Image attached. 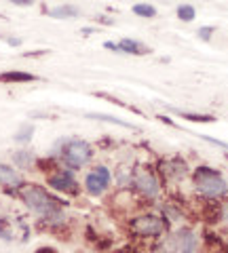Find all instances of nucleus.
I'll use <instances>...</instances> for the list:
<instances>
[{"instance_id":"obj_1","label":"nucleus","mask_w":228,"mask_h":253,"mask_svg":"<svg viewBox=\"0 0 228 253\" xmlns=\"http://www.w3.org/2000/svg\"><path fill=\"white\" fill-rule=\"evenodd\" d=\"M23 201H26V205L30 209H32L36 215H41L45 219L49 221H59L61 217V205L59 201H55L53 196L46 192V190H43L41 186H28L23 188Z\"/></svg>"},{"instance_id":"obj_2","label":"nucleus","mask_w":228,"mask_h":253,"mask_svg":"<svg viewBox=\"0 0 228 253\" xmlns=\"http://www.w3.org/2000/svg\"><path fill=\"white\" fill-rule=\"evenodd\" d=\"M194 186L199 192L209 196V199H216V196H222L226 192L224 179L216 171H211L207 167H199L194 171Z\"/></svg>"},{"instance_id":"obj_3","label":"nucleus","mask_w":228,"mask_h":253,"mask_svg":"<svg viewBox=\"0 0 228 253\" xmlns=\"http://www.w3.org/2000/svg\"><path fill=\"white\" fill-rule=\"evenodd\" d=\"M91 154H93V150L91 146L87 144V141H83V139H72V141H68L66 148H64V158H66V163L70 165V167H83V165H87L91 161Z\"/></svg>"},{"instance_id":"obj_4","label":"nucleus","mask_w":228,"mask_h":253,"mask_svg":"<svg viewBox=\"0 0 228 253\" xmlns=\"http://www.w3.org/2000/svg\"><path fill=\"white\" fill-rule=\"evenodd\" d=\"M131 230L139 234V236H159L167 230V224L161 219V217H154V215H141L136 217L131 221Z\"/></svg>"},{"instance_id":"obj_5","label":"nucleus","mask_w":228,"mask_h":253,"mask_svg":"<svg viewBox=\"0 0 228 253\" xmlns=\"http://www.w3.org/2000/svg\"><path fill=\"white\" fill-rule=\"evenodd\" d=\"M133 181H136V186L139 188V192H141V194L150 196V199L159 194V181L154 179V175H152L150 171L137 169V171H136V177H133Z\"/></svg>"},{"instance_id":"obj_6","label":"nucleus","mask_w":228,"mask_h":253,"mask_svg":"<svg viewBox=\"0 0 228 253\" xmlns=\"http://www.w3.org/2000/svg\"><path fill=\"white\" fill-rule=\"evenodd\" d=\"M110 184V171L106 167H97L87 175V190L91 194H101Z\"/></svg>"},{"instance_id":"obj_7","label":"nucleus","mask_w":228,"mask_h":253,"mask_svg":"<svg viewBox=\"0 0 228 253\" xmlns=\"http://www.w3.org/2000/svg\"><path fill=\"white\" fill-rule=\"evenodd\" d=\"M106 49H112L116 53H131V55H144L148 53V49L137 41H129V38H123L121 42H106Z\"/></svg>"},{"instance_id":"obj_8","label":"nucleus","mask_w":228,"mask_h":253,"mask_svg":"<svg viewBox=\"0 0 228 253\" xmlns=\"http://www.w3.org/2000/svg\"><path fill=\"white\" fill-rule=\"evenodd\" d=\"M49 184L55 188V190H61V192H76V179L72 177V173L70 171H61L57 173L55 177H51Z\"/></svg>"},{"instance_id":"obj_9","label":"nucleus","mask_w":228,"mask_h":253,"mask_svg":"<svg viewBox=\"0 0 228 253\" xmlns=\"http://www.w3.org/2000/svg\"><path fill=\"white\" fill-rule=\"evenodd\" d=\"M0 184L9 186V188H17V186H21V175L15 169L0 163Z\"/></svg>"},{"instance_id":"obj_10","label":"nucleus","mask_w":228,"mask_h":253,"mask_svg":"<svg viewBox=\"0 0 228 253\" xmlns=\"http://www.w3.org/2000/svg\"><path fill=\"white\" fill-rule=\"evenodd\" d=\"M30 81H36V76L30 74V72H4V74H0V83H30Z\"/></svg>"},{"instance_id":"obj_11","label":"nucleus","mask_w":228,"mask_h":253,"mask_svg":"<svg viewBox=\"0 0 228 253\" xmlns=\"http://www.w3.org/2000/svg\"><path fill=\"white\" fill-rule=\"evenodd\" d=\"M51 17H57V19H68V17H76L78 9L72 4H61V6H55V9L49 11Z\"/></svg>"},{"instance_id":"obj_12","label":"nucleus","mask_w":228,"mask_h":253,"mask_svg":"<svg viewBox=\"0 0 228 253\" xmlns=\"http://www.w3.org/2000/svg\"><path fill=\"white\" fill-rule=\"evenodd\" d=\"M32 161H34V156L28 152V150H19V152H15V163L19 165V167H23V169H28L30 165H32Z\"/></svg>"},{"instance_id":"obj_13","label":"nucleus","mask_w":228,"mask_h":253,"mask_svg":"<svg viewBox=\"0 0 228 253\" xmlns=\"http://www.w3.org/2000/svg\"><path fill=\"white\" fill-rule=\"evenodd\" d=\"M182 118H186V121H192V123H211V121H216L214 116H209V114H190V112H178Z\"/></svg>"},{"instance_id":"obj_14","label":"nucleus","mask_w":228,"mask_h":253,"mask_svg":"<svg viewBox=\"0 0 228 253\" xmlns=\"http://www.w3.org/2000/svg\"><path fill=\"white\" fill-rule=\"evenodd\" d=\"M133 13L139 15V17H154L156 9L152 4H136V6H133Z\"/></svg>"},{"instance_id":"obj_15","label":"nucleus","mask_w":228,"mask_h":253,"mask_svg":"<svg viewBox=\"0 0 228 253\" xmlns=\"http://www.w3.org/2000/svg\"><path fill=\"white\" fill-rule=\"evenodd\" d=\"M178 17L182 21H192L194 19V6L190 4H180L178 6Z\"/></svg>"},{"instance_id":"obj_16","label":"nucleus","mask_w":228,"mask_h":253,"mask_svg":"<svg viewBox=\"0 0 228 253\" xmlns=\"http://www.w3.org/2000/svg\"><path fill=\"white\" fill-rule=\"evenodd\" d=\"M32 133H34V126L32 125H23L21 129H19V133L15 135V141H30Z\"/></svg>"},{"instance_id":"obj_17","label":"nucleus","mask_w":228,"mask_h":253,"mask_svg":"<svg viewBox=\"0 0 228 253\" xmlns=\"http://www.w3.org/2000/svg\"><path fill=\"white\" fill-rule=\"evenodd\" d=\"M91 118H99V121H108V123H114V125H121V126H129V129H136L133 125L125 123V121H119V118H114V116H106V114H91Z\"/></svg>"},{"instance_id":"obj_18","label":"nucleus","mask_w":228,"mask_h":253,"mask_svg":"<svg viewBox=\"0 0 228 253\" xmlns=\"http://www.w3.org/2000/svg\"><path fill=\"white\" fill-rule=\"evenodd\" d=\"M211 34H214V28H211V26H205V28L199 30V38H203V41H209Z\"/></svg>"},{"instance_id":"obj_19","label":"nucleus","mask_w":228,"mask_h":253,"mask_svg":"<svg viewBox=\"0 0 228 253\" xmlns=\"http://www.w3.org/2000/svg\"><path fill=\"white\" fill-rule=\"evenodd\" d=\"M224 217L228 219V205H226V209H224Z\"/></svg>"}]
</instances>
